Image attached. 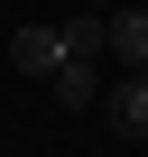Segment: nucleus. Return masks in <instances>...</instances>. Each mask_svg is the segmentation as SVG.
I'll return each instance as SVG.
<instances>
[{"label": "nucleus", "instance_id": "f257e3e1", "mask_svg": "<svg viewBox=\"0 0 148 157\" xmlns=\"http://www.w3.org/2000/svg\"><path fill=\"white\" fill-rule=\"evenodd\" d=\"M102 120H111L120 148H148V74H139V65H120V83L102 93Z\"/></svg>", "mask_w": 148, "mask_h": 157}, {"label": "nucleus", "instance_id": "f03ea898", "mask_svg": "<svg viewBox=\"0 0 148 157\" xmlns=\"http://www.w3.org/2000/svg\"><path fill=\"white\" fill-rule=\"evenodd\" d=\"M65 65V28H10V74H28V83H46V74Z\"/></svg>", "mask_w": 148, "mask_h": 157}, {"label": "nucleus", "instance_id": "7ed1b4c3", "mask_svg": "<svg viewBox=\"0 0 148 157\" xmlns=\"http://www.w3.org/2000/svg\"><path fill=\"white\" fill-rule=\"evenodd\" d=\"M46 93H56L65 111H93V102H102V56H65V65L46 74Z\"/></svg>", "mask_w": 148, "mask_h": 157}, {"label": "nucleus", "instance_id": "20e7f679", "mask_svg": "<svg viewBox=\"0 0 148 157\" xmlns=\"http://www.w3.org/2000/svg\"><path fill=\"white\" fill-rule=\"evenodd\" d=\"M111 56L148 74V10H111Z\"/></svg>", "mask_w": 148, "mask_h": 157}, {"label": "nucleus", "instance_id": "39448f33", "mask_svg": "<svg viewBox=\"0 0 148 157\" xmlns=\"http://www.w3.org/2000/svg\"><path fill=\"white\" fill-rule=\"evenodd\" d=\"M93 10H111V0H93Z\"/></svg>", "mask_w": 148, "mask_h": 157}]
</instances>
